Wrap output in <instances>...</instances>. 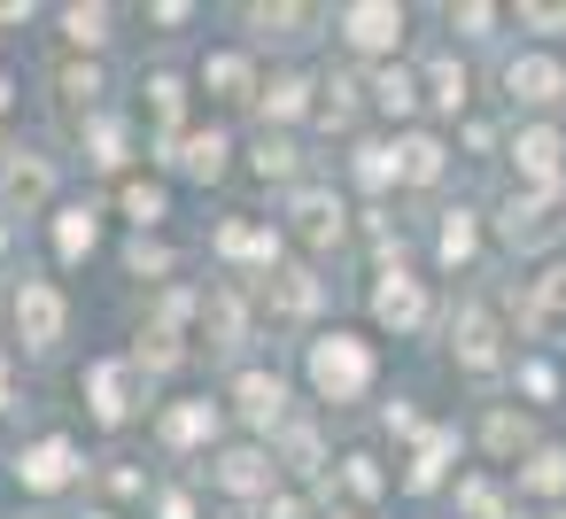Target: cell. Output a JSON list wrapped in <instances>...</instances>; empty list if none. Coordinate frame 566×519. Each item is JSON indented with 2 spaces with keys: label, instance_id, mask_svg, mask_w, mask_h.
<instances>
[{
  "label": "cell",
  "instance_id": "1",
  "mask_svg": "<svg viewBox=\"0 0 566 519\" xmlns=\"http://www.w3.org/2000/svg\"><path fill=\"white\" fill-rule=\"evenodd\" d=\"M365 380H373V349H365V341H349V333H326V341L311 349V388H318L326 403H349V395H365Z\"/></svg>",
  "mask_w": 566,
  "mask_h": 519
},
{
  "label": "cell",
  "instance_id": "2",
  "mask_svg": "<svg viewBox=\"0 0 566 519\" xmlns=\"http://www.w3.org/2000/svg\"><path fill=\"white\" fill-rule=\"evenodd\" d=\"M17 333H24L32 349H55V341H63V295H55L48 279H24V287H17Z\"/></svg>",
  "mask_w": 566,
  "mask_h": 519
},
{
  "label": "cell",
  "instance_id": "3",
  "mask_svg": "<svg viewBox=\"0 0 566 519\" xmlns=\"http://www.w3.org/2000/svg\"><path fill=\"white\" fill-rule=\"evenodd\" d=\"M349 40L357 47H396L403 40V9H388V0H357V9H342Z\"/></svg>",
  "mask_w": 566,
  "mask_h": 519
},
{
  "label": "cell",
  "instance_id": "4",
  "mask_svg": "<svg viewBox=\"0 0 566 519\" xmlns=\"http://www.w3.org/2000/svg\"><path fill=\"white\" fill-rule=\"evenodd\" d=\"M504 86H512V102H535V109H543V102H558V94H566V71H558V63H543V55H527V63H512V71H504Z\"/></svg>",
  "mask_w": 566,
  "mask_h": 519
},
{
  "label": "cell",
  "instance_id": "5",
  "mask_svg": "<svg viewBox=\"0 0 566 519\" xmlns=\"http://www.w3.org/2000/svg\"><path fill=\"white\" fill-rule=\"evenodd\" d=\"M17 473H24V488H63V480L78 473V449H71V442H40V449L17 457Z\"/></svg>",
  "mask_w": 566,
  "mask_h": 519
},
{
  "label": "cell",
  "instance_id": "6",
  "mask_svg": "<svg viewBox=\"0 0 566 519\" xmlns=\"http://www.w3.org/2000/svg\"><path fill=\"white\" fill-rule=\"evenodd\" d=\"M373 310H380V326H419V310H427V295H419V279H403V272H388V279L373 287Z\"/></svg>",
  "mask_w": 566,
  "mask_h": 519
},
{
  "label": "cell",
  "instance_id": "7",
  "mask_svg": "<svg viewBox=\"0 0 566 519\" xmlns=\"http://www.w3.org/2000/svg\"><path fill=\"white\" fill-rule=\"evenodd\" d=\"M512 156H520V171H527V179H543V187L558 179V133H520V148H512Z\"/></svg>",
  "mask_w": 566,
  "mask_h": 519
},
{
  "label": "cell",
  "instance_id": "8",
  "mask_svg": "<svg viewBox=\"0 0 566 519\" xmlns=\"http://www.w3.org/2000/svg\"><path fill=\"white\" fill-rule=\"evenodd\" d=\"M233 395H241V411H249L256 426H272V419H280V380H272V372H241V388H233Z\"/></svg>",
  "mask_w": 566,
  "mask_h": 519
},
{
  "label": "cell",
  "instance_id": "9",
  "mask_svg": "<svg viewBox=\"0 0 566 519\" xmlns=\"http://www.w3.org/2000/svg\"><path fill=\"white\" fill-rule=\"evenodd\" d=\"M179 171H187V179H218V171H226V133H195L187 156H179Z\"/></svg>",
  "mask_w": 566,
  "mask_h": 519
},
{
  "label": "cell",
  "instance_id": "10",
  "mask_svg": "<svg viewBox=\"0 0 566 519\" xmlns=\"http://www.w3.org/2000/svg\"><path fill=\"white\" fill-rule=\"evenodd\" d=\"M218 480H226V488H241V496H256V488H272V465H264L256 449H233V457L218 465Z\"/></svg>",
  "mask_w": 566,
  "mask_h": 519
},
{
  "label": "cell",
  "instance_id": "11",
  "mask_svg": "<svg viewBox=\"0 0 566 519\" xmlns=\"http://www.w3.org/2000/svg\"><path fill=\"white\" fill-rule=\"evenodd\" d=\"M94 411H102L109 426L133 411V395H125V372H117V364H94Z\"/></svg>",
  "mask_w": 566,
  "mask_h": 519
},
{
  "label": "cell",
  "instance_id": "12",
  "mask_svg": "<svg viewBox=\"0 0 566 519\" xmlns=\"http://www.w3.org/2000/svg\"><path fill=\"white\" fill-rule=\"evenodd\" d=\"M458 357H465V364H496V333H489L481 310H465V326H458Z\"/></svg>",
  "mask_w": 566,
  "mask_h": 519
},
{
  "label": "cell",
  "instance_id": "13",
  "mask_svg": "<svg viewBox=\"0 0 566 519\" xmlns=\"http://www.w3.org/2000/svg\"><path fill=\"white\" fill-rule=\"evenodd\" d=\"M210 426H218V411H210V403H187V411H171V419H164V442H179V449H187V442H202Z\"/></svg>",
  "mask_w": 566,
  "mask_h": 519
},
{
  "label": "cell",
  "instance_id": "14",
  "mask_svg": "<svg viewBox=\"0 0 566 519\" xmlns=\"http://www.w3.org/2000/svg\"><path fill=\"white\" fill-rule=\"evenodd\" d=\"M9 202H48V163H9Z\"/></svg>",
  "mask_w": 566,
  "mask_h": 519
},
{
  "label": "cell",
  "instance_id": "15",
  "mask_svg": "<svg viewBox=\"0 0 566 519\" xmlns=\"http://www.w3.org/2000/svg\"><path fill=\"white\" fill-rule=\"evenodd\" d=\"M396 171H403V179H419V187H427V179H434V171H442V148H434V140H403V156H396Z\"/></svg>",
  "mask_w": 566,
  "mask_h": 519
},
{
  "label": "cell",
  "instance_id": "16",
  "mask_svg": "<svg viewBox=\"0 0 566 519\" xmlns=\"http://www.w3.org/2000/svg\"><path fill=\"white\" fill-rule=\"evenodd\" d=\"M55 248H63V256H86V248H94V210H63Z\"/></svg>",
  "mask_w": 566,
  "mask_h": 519
},
{
  "label": "cell",
  "instance_id": "17",
  "mask_svg": "<svg viewBox=\"0 0 566 519\" xmlns=\"http://www.w3.org/2000/svg\"><path fill=\"white\" fill-rule=\"evenodd\" d=\"M373 102H380V109H396V117H403V109H411V102H419V86H411V78H403V71H380V78H373Z\"/></svg>",
  "mask_w": 566,
  "mask_h": 519
},
{
  "label": "cell",
  "instance_id": "18",
  "mask_svg": "<svg viewBox=\"0 0 566 519\" xmlns=\"http://www.w3.org/2000/svg\"><path fill=\"white\" fill-rule=\"evenodd\" d=\"M295 218L311 225V241H326V233H342V210H334L326 194H303V202H295Z\"/></svg>",
  "mask_w": 566,
  "mask_h": 519
},
{
  "label": "cell",
  "instance_id": "19",
  "mask_svg": "<svg viewBox=\"0 0 566 519\" xmlns=\"http://www.w3.org/2000/svg\"><path fill=\"white\" fill-rule=\"evenodd\" d=\"M520 480H527L535 496H558V488H566V457H558V449H543V457H535V465H527Z\"/></svg>",
  "mask_w": 566,
  "mask_h": 519
},
{
  "label": "cell",
  "instance_id": "20",
  "mask_svg": "<svg viewBox=\"0 0 566 519\" xmlns=\"http://www.w3.org/2000/svg\"><path fill=\"white\" fill-rule=\"evenodd\" d=\"M63 24H71V40H78V47H102V40H109V17H102V9H71Z\"/></svg>",
  "mask_w": 566,
  "mask_h": 519
},
{
  "label": "cell",
  "instance_id": "21",
  "mask_svg": "<svg viewBox=\"0 0 566 519\" xmlns=\"http://www.w3.org/2000/svg\"><path fill=\"white\" fill-rule=\"evenodd\" d=\"M303 94H311L303 78H272V86H264V109H272V117H295V109H303Z\"/></svg>",
  "mask_w": 566,
  "mask_h": 519
},
{
  "label": "cell",
  "instance_id": "22",
  "mask_svg": "<svg viewBox=\"0 0 566 519\" xmlns=\"http://www.w3.org/2000/svg\"><path fill=\"white\" fill-rule=\"evenodd\" d=\"M218 248H226V256H272V233H249V225H226V233H218Z\"/></svg>",
  "mask_w": 566,
  "mask_h": 519
},
{
  "label": "cell",
  "instance_id": "23",
  "mask_svg": "<svg viewBox=\"0 0 566 519\" xmlns=\"http://www.w3.org/2000/svg\"><path fill=\"white\" fill-rule=\"evenodd\" d=\"M202 78H210V86H226V94H241V86H249V63H241V55H210V71H202Z\"/></svg>",
  "mask_w": 566,
  "mask_h": 519
},
{
  "label": "cell",
  "instance_id": "24",
  "mask_svg": "<svg viewBox=\"0 0 566 519\" xmlns=\"http://www.w3.org/2000/svg\"><path fill=\"white\" fill-rule=\"evenodd\" d=\"M442 256H450V264H465V256H473V218H465V210L442 225Z\"/></svg>",
  "mask_w": 566,
  "mask_h": 519
},
{
  "label": "cell",
  "instance_id": "25",
  "mask_svg": "<svg viewBox=\"0 0 566 519\" xmlns=\"http://www.w3.org/2000/svg\"><path fill=\"white\" fill-rule=\"evenodd\" d=\"M442 457H450V442L434 434V442L419 449V465H411V488H434V480H442Z\"/></svg>",
  "mask_w": 566,
  "mask_h": 519
},
{
  "label": "cell",
  "instance_id": "26",
  "mask_svg": "<svg viewBox=\"0 0 566 519\" xmlns=\"http://www.w3.org/2000/svg\"><path fill=\"white\" fill-rule=\"evenodd\" d=\"M125 210H133L140 225H156V218H164V187H125Z\"/></svg>",
  "mask_w": 566,
  "mask_h": 519
},
{
  "label": "cell",
  "instance_id": "27",
  "mask_svg": "<svg viewBox=\"0 0 566 519\" xmlns=\"http://www.w3.org/2000/svg\"><path fill=\"white\" fill-rule=\"evenodd\" d=\"M520 442H527V419L496 411V419H489V449H520Z\"/></svg>",
  "mask_w": 566,
  "mask_h": 519
},
{
  "label": "cell",
  "instance_id": "28",
  "mask_svg": "<svg viewBox=\"0 0 566 519\" xmlns=\"http://www.w3.org/2000/svg\"><path fill=\"white\" fill-rule=\"evenodd\" d=\"M256 171H264V179H287V171H295V148L264 140V148H256Z\"/></svg>",
  "mask_w": 566,
  "mask_h": 519
},
{
  "label": "cell",
  "instance_id": "29",
  "mask_svg": "<svg viewBox=\"0 0 566 519\" xmlns=\"http://www.w3.org/2000/svg\"><path fill=\"white\" fill-rule=\"evenodd\" d=\"M434 102H442V109H458V102H465V71H450V63H442V71H434Z\"/></svg>",
  "mask_w": 566,
  "mask_h": 519
},
{
  "label": "cell",
  "instance_id": "30",
  "mask_svg": "<svg viewBox=\"0 0 566 519\" xmlns=\"http://www.w3.org/2000/svg\"><path fill=\"white\" fill-rule=\"evenodd\" d=\"M318 303V287L303 279V272H287V287H280V310H311Z\"/></svg>",
  "mask_w": 566,
  "mask_h": 519
},
{
  "label": "cell",
  "instance_id": "31",
  "mask_svg": "<svg viewBox=\"0 0 566 519\" xmlns=\"http://www.w3.org/2000/svg\"><path fill=\"white\" fill-rule=\"evenodd\" d=\"M357 171L380 187V179H396V156H388V148H365V163H357Z\"/></svg>",
  "mask_w": 566,
  "mask_h": 519
},
{
  "label": "cell",
  "instance_id": "32",
  "mask_svg": "<svg viewBox=\"0 0 566 519\" xmlns=\"http://www.w3.org/2000/svg\"><path fill=\"white\" fill-rule=\"evenodd\" d=\"M349 488H357V496H380V473H373V457H349Z\"/></svg>",
  "mask_w": 566,
  "mask_h": 519
},
{
  "label": "cell",
  "instance_id": "33",
  "mask_svg": "<svg viewBox=\"0 0 566 519\" xmlns=\"http://www.w3.org/2000/svg\"><path fill=\"white\" fill-rule=\"evenodd\" d=\"M543 303H558V310H566V272H551V279H543Z\"/></svg>",
  "mask_w": 566,
  "mask_h": 519
},
{
  "label": "cell",
  "instance_id": "34",
  "mask_svg": "<svg viewBox=\"0 0 566 519\" xmlns=\"http://www.w3.org/2000/svg\"><path fill=\"white\" fill-rule=\"evenodd\" d=\"M9 388H17V372H9V357H0V411H9Z\"/></svg>",
  "mask_w": 566,
  "mask_h": 519
}]
</instances>
